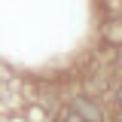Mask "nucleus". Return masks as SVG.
Returning a JSON list of instances; mask_svg holds the SVG:
<instances>
[{"label": "nucleus", "instance_id": "3", "mask_svg": "<svg viewBox=\"0 0 122 122\" xmlns=\"http://www.w3.org/2000/svg\"><path fill=\"white\" fill-rule=\"evenodd\" d=\"M64 122H86V119H82L79 113H73V110H67V113H64Z\"/></svg>", "mask_w": 122, "mask_h": 122}, {"label": "nucleus", "instance_id": "2", "mask_svg": "<svg viewBox=\"0 0 122 122\" xmlns=\"http://www.w3.org/2000/svg\"><path fill=\"white\" fill-rule=\"evenodd\" d=\"M107 9L119 15V12H122V0H107Z\"/></svg>", "mask_w": 122, "mask_h": 122}, {"label": "nucleus", "instance_id": "1", "mask_svg": "<svg viewBox=\"0 0 122 122\" xmlns=\"http://www.w3.org/2000/svg\"><path fill=\"white\" fill-rule=\"evenodd\" d=\"M73 113H79L86 122H104V113H101V107L89 101V98H76L73 101Z\"/></svg>", "mask_w": 122, "mask_h": 122}, {"label": "nucleus", "instance_id": "5", "mask_svg": "<svg viewBox=\"0 0 122 122\" xmlns=\"http://www.w3.org/2000/svg\"><path fill=\"white\" fill-rule=\"evenodd\" d=\"M119 122H122V119H119Z\"/></svg>", "mask_w": 122, "mask_h": 122}, {"label": "nucleus", "instance_id": "4", "mask_svg": "<svg viewBox=\"0 0 122 122\" xmlns=\"http://www.w3.org/2000/svg\"><path fill=\"white\" fill-rule=\"evenodd\" d=\"M116 104L122 107V86H119V89H116Z\"/></svg>", "mask_w": 122, "mask_h": 122}]
</instances>
